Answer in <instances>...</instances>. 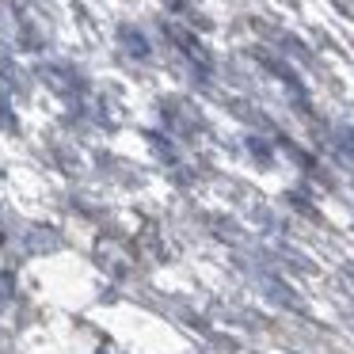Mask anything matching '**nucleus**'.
<instances>
[{"mask_svg":"<svg viewBox=\"0 0 354 354\" xmlns=\"http://www.w3.org/2000/svg\"><path fill=\"white\" fill-rule=\"evenodd\" d=\"M164 35H168L171 42L179 46V54L187 57V62L194 65V69L202 73V77H209V69H214V62H209V50L202 46V39L194 31H187V27H179V24H164Z\"/></svg>","mask_w":354,"mask_h":354,"instance_id":"1","label":"nucleus"},{"mask_svg":"<svg viewBox=\"0 0 354 354\" xmlns=\"http://www.w3.org/2000/svg\"><path fill=\"white\" fill-rule=\"evenodd\" d=\"M118 39H122L126 54H133V57H149V42H145V35H138V27H122V31H118Z\"/></svg>","mask_w":354,"mask_h":354,"instance_id":"2","label":"nucleus"},{"mask_svg":"<svg viewBox=\"0 0 354 354\" xmlns=\"http://www.w3.org/2000/svg\"><path fill=\"white\" fill-rule=\"evenodd\" d=\"M248 145H252V153L259 156V160H270V149H267V145H259V138H248Z\"/></svg>","mask_w":354,"mask_h":354,"instance_id":"3","label":"nucleus"},{"mask_svg":"<svg viewBox=\"0 0 354 354\" xmlns=\"http://www.w3.org/2000/svg\"><path fill=\"white\" fill-rule=\"evenodd\" d=\"M339 138H343V141H346V145H351V149H354V130H339Z\"/></svg>","mask_w":354,"mask_h":354,"instance_id":"4","label":"nucleus"}]
</instances>
